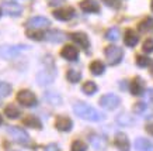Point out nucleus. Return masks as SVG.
Listing matches in <instances>:
<instances>
[{
    "mask_svg": "<svg viewBox=\"0 0 153 151\" xmlns=\"http://www.w3.org/2000/svg\"><path fill=\"white\" fill-rule=\"evenodd\" d=\"M73 112L77 117L87 120V122H100L102 120V114L93 106L84 103V102H76L73 104Z\"/></svg>",
    "mask_w": 153,
    "mask_h": 151,
    "instance_id": "1",
    "label": "nucleus"
},
{
    "mask_svg": "<svg viewBox=\"0 0 153 151\" xmlns=\"http://www.w3.org/2000/svg\"><path fill=\"white\" fill-rule=\"evenodd\" d=\"M104 54H105V59H107V64L111 66H115L118 65L122 58H124V51L122 48L117 47V45H108V47L104 50Z\"/></svg>",
    "mask_w": 153,
    "mask_h": 151,
    "instance_id": "2",
    "label": "nucleus"
},
{
    "mask_svg": "<svg viewBox=\"0 0 153 151\" xmlns=\"http://www.w3.org/2000/svg\"><path fill=\"white\" fill-rule=\"evenodd\" d=\"M17 102H19L20 104L25 106V107H33V106H35V104L38 103L37 96L28 89H23L17 93Z\"/></svg>",
    "mask_w": 153,
    "mask_h": 151,
    "instance_id": "3",
    "label": "nucleus"
},
{
    "mask_svg": "<svg viewBox=\"0 0 153 151\" xmlns=\"http://www.w3.org/2000/svg\"><path fill=\"white\" fill-rule=\"evenodd\" d=\"M120 98L115 93H105L100 98V106L105 110H114L120 106Z\"/></svg>",
    "mask_w": 153,
    "mask_h": 151,
    "instance_id": "4",
    "label": "nucleus"
},
{
    "mask_svg": "<svg viewBox=\"0 0 153 151\" xmlns=\"http://www.w3.org/2000/svg\"><path fill=\"white\" fill-rule=\"evenodd\" d=\"M51 21L44 17V16H35V17H31V19L27 21L28 29H33V30H45L49 27Z\"/></svg>",
    "mask_w": 153,
    "mask_h": 151,
    "instance_id": "5",
    "label": "nucleus"
},
{
    "mask_svg": "<svg viewBox=\"0 0 153 151\" xmlns=\"http://www.w3.org/2000/svg\"><path fill=\"white\" fill-rule=\"evenodd\" d=\"M7 133L11 136V138H13L14 141L20 143V144H25V143H28V140H30L27 131L23 130L21 127H14V126H11V127L7 128Z\"/></svg>",
    "mask_w": 153,
    "mask_h": 151,
    "instance_id": "6",
    "label": "nucleus"
},
{
    "mask_svg": "<svg viewBox=\"0 0 153 151\" xmlns=\"http://www.w3.org/2000/svg\"><path fill=\"white\" fill-rule=\"evenodd\" d=\"M88 141H90V146L93 147L96 151H104L108 147V140L104 136H100V134L90 136Z\"/></svg>",
    "mask_w": 153,
    "mask_h": 151,
    "instance_id": "7",
    "label": "nucleus"
},
{
    "mask_svg": "<svg viewBox=\"0 0 153 151\" xmlns=\"http://www.w3.org/2000/svg\"><path fill=\"white\" fill-rule=\"evenodd\" d=\"M24 48H25L24 45H4V47L0 48V55L6 59H10V58L17 57L19 52Z\"/></svg>",
    "mask_w": 153,
    "mask_h": 151,
    "instance_id": "8",
    "label": "nucleus"
},
{
    "mask_svg": "<svg viewBox=\"0 0 153 151\" xmlns=\"http://www.w3.org/2000/svg\"><path fill=\"white\" fill-rule=\"evenodd\" d=\"M1 11L7 13L9 16L17 17V16L21 14L23 7H21L19 3H16V2H4V3H3V9H1Z\"/></svg>",
    "mask_w": 153,
    "mask_h": 151,
    "instance_id": "9",
    "label": "nucleus"
},
{
    "mask_svg": "<svg viewBox=\"0 0 153 151\" xmlns=\"http://www.w3.org/2000/svg\"><path fill=\"white\" fill-rule=\"evenodd\" d=\"M60 55L68 59V61H77L79 58V50L74 47V45H65V47L60 50Z\"/></svg>",
    "mask_w": 153,
    "mask_h": 151,
    "instance_id": "10",
    "label": "nucleus"
},
{
    "mask_svg": "<svg viewBox=\"0 0 153 151\" xmlns=\"http://www.w3.org/2000/svg\"><path fill=\"white\" fill-rule=\"evenodd\" d=\"M53 17L60 21H69L74 17V10L72 7H66V9H56L53 11Z\"/></svg>",
    "mask_w": 153,
    "mask_h": 151,
    "instance_id": "11",
    "label": "nucleus"
},
{
    "mask_svg": "<svg viewBox=\"0 0 153 151\" xmlns=\"http://www.w3.org/2000/svg\"><path fill=\"white\" fill-rule=\"evenodd\" d=\"M114 144L120 151H129L131 150V143L128 140L126 134L124 133H118L115 136V140H114Z\"/></svg>",
    "mask_w": 153,
    "mask_h": 151,
    "instance_id": "12",
    "label": "nucleus"
},
{
    "mask_svg": "<svg viewBox=\"0 0 153 151\" xmlns=\"http://www.w3.org/2000/svg\"><path fill=\"white\" fill-rule=\"evenodd\" d=\"M129 92L132 95H135V96H140L145 92V82L140 79L139 76H136V78H134L131 80Z\"/></svg>",
    "mask_w": 153,
    "mask_h": 151,
    "instance_id": "13",
    "label": "nucleus"
},
{
    "mask_svg": "<svg viewBox=\"0 0 153 151\" xmlns=\"http://www.w3.org/2000/svg\"><path fill=\"white\" fill-rule=\"evenodd\" d=\"M55 127L59 130V131H70L72 127H73V123L70 120L69 117H66V116H59V117L55 120Z\"/></svg>",
    "mask_w": 153,
    "mask_h": 151,
    "instance_id": "14",
    "label": "nucleus"
},
{
    "mask_svg": "<svg viewBox=\"0 0 153 151\" xmlns=\"http://www.w3.org/2000/svg\"><path fill=\"white\" fill-rule=\"evenodd\" d=\"M70 38L74 41L76 45L82 47L83 50H88V47H90V40L84 33H73L70 34Z\"/></svg>",
    "mask_w": 153,
    "mask_h": 151,
    "instance_id": "15",
    "label": "nucleus"
},
{
    "mask_svg": "<svg viewBox=\"0 0 153 151\" xmlns=\"http://www.w3.org/2000/svg\"><path fill=\"white\" fill-rule=\"evenodd\" d=\"M37 82L39 85L45 86V85H49L53 82V74L49 68H45V69H42L39 74L37 75Z\"/></svg>",
    "mask_w": 153,
    "mask_h": 151,
    "instance_id": "16",
    "label": "nucleus"
},
{
    "mask_svg": "<svg viewBox=\"0 0 153 151\" xmlns=\"http://www.w3.org/2000/svg\"><path fill=\"white\" fill-rule=\"evenodd\" d=\"M80 9L86 13H98L100 11V5L96 0H82L80 2Z\"/></svg>",
    "mask_w": 153,
    "mask_h": 151,
    "instance_id": "17",
    "label": "nucleus"
},
{
    "mask_svg": "<svg viewBox=\"0 0 153 151\" xmlns=\"http://www.w3.org/2000/svg\"><path fill=\"white\" fill-rule=\"evenodd\" d=\"M134 147L136 151H153V143L148 138H143V137L136 138Z\"/></svg>",
    "mask_w": 153,
    "mask_h": 151,
    "instance_id": "18",
    "label": "nucleus"
},
{
    "mask_svg": "<svg viewBox=\"0 0 153 151\" xmlns=\"http://www.w3.org/2000/svg\"><path fill=\"white\" fill-rule=\"evenodd\" d=\"M134 113L139 114L142 117H150L152 116V109L149 107L145 102H138L134 106Z\"/></svg>",
    "mask_w": 153,
    "mask_h": 151,
    "instance_id": "19",
    "label": "nucleus"
},
{
    "mask_svg": "<svg viewBox=\"0 0 153 151\" xmlns=\"http://www.w3.org/2000/svg\"><path fill=\"white\" fill-rule=\"evenodd\" d=\"M138 41H139L138 34L135 33L134 30H126L125 35H124V43H125V45H128V47H135V45L138 44Z\"/></svg>",
    "mask_w": 153,
    "mask_h": 151,
    "instance_id": "20",
    "label": "nucleus"
},
{
    "mask_svg": "<svg viewBox=\"0 0 153 151\" xmlns=\"http://www.w3.org/2000/svg\"><path fill=\"white\" fill-rule=\"evenodd\" d=\"M23 124H25L27 127L37 128V130H41L42 128L41 120H39L38 117H35V116H33V114H30V116H27V117H24L23 119Z\"/></svg>",
    "mask_w": 153,
    "mask_h": 151,
    "instance_id": "21",
    "label": "nucleus"
},
{
    "mask_svg": "<svg viewBox=\"0 0 153 151\" xmlns=\"http://www.w3.org/2000/svg\"><path fill=\"white\" fill-rule=\"evenodd\" d=\"M63 33L59 31V30H49V31H45V40L48 41H52V43H59L63 40Z\"/></svg>",
    "mask_w": 153,
    "mask_h": 151,
    "instance_id": "22",
    "label": "nucleus"
},
{
    "mask_svg": "<svg viewBox=\"0 0 153 151\" xmlns=\"http://www.w3.org/2000/svg\"><path fill=\"white\" fill-rule=\"evenodd\" d=\"M138 30L140 33H152L153 31V19L152 17H146L138 24Z\"/></svg>",
    "mask_w": 153,
    "mask_h": 151,
    "instance_id": "23",
    "label": "nucleus"
},
{
    "mask_svg": "<svg viewBox=\"0 0 153 151\" xmlns=\"http://www.w3.org/2000/svg\"><path fill=\"white\" fill-rule=\"evenodd\" d=\"M104 71H105V65H104L101 61L96 59V61H93L91 64H90V72H91L93 75H96V76L102 75Z\"/></svg>",
    "mask_w": 153,
    "mask_h": 151,
    "instance_id": "24",
    "label": "nucleus"
},
{
    "mask_svg": "<svg viewBox=\"0 0 153 151\" xmlns=\"http://www.w3.org/2000/svg\"><path fill=\"white\" fill-rule=\"evenodd\" d=\"M4 114L9 119H17V117H20L21 110H20L16 104H7V106L4 107Z\"/></svg>",
    "mask_w": 153,
    "mask_h": 151,
    "instance_id": "25",
    "label": "nucleus"
},
{
    "mask_svg": "<svg viewBox=\"0 0 153 151\" xmlns=\"http://www.w3.org/2000/svg\"><path fill=\"white\" fill-rule=\"evenodd\" d=\"M27 37L31 38V40H35V41H41V40H45V31H44V30L28 29L27 30Z\"/></svg>",
    "mask_w": 153,
    "mask_h": 151,
    "instance_id": "26",
    "label": "nucleus"
},
{
    "mask_svg": "<svg viewBox=\"0 0 153 151\" xmlns=\"http://www.w3.org/2000/svg\"><path fill=\"white\" fill-rule=\"evenodd\" d=\"M66 79L69 80L70 83H77V82L82 79V74H80V71H77V69L70 68L69 71L66 72Z\"/></svg>",
    "mask_w": 153,
    "mask_h": 151,
    "instance_id": "27",
    "label": "nucleus"
},
{
    "mask_svg": "<svg viewBox=\"0 0 153 151\" xmlns=\"http://www.w3.org/2000/svg\"><path fill=\"white\" fill-rule=\"evenodd\" d=\"M97 89H98L97 85L94 83L93 80H87V82L82 86V90H83V93H86V95H94L97 92Z\"/></svg>",
    "mask_w": 153,
    "mask_h": 151,
    "instance_id": "28",
    "label": "nucleus"
},
{
    "mask_svg": "<svg viewBox=\"0 0 153 151\" xmlns=\"http://www.w3.org/2000/svg\"><path fill=\"white\" fill-rule=\"evenodd\" d=\"M117 122L120 123L121 126H132V123H134V119L131 117L129 114L122 113V114H120V116H117Z\"/></svg>",
    "mask_w": 153,
    "mask_h": 151,
    "instance_id": "29",
    "label": "nucleus"
},
{
    "mask_svg": "<svg viewBox=\"0 0 153 151\" xmlns=\"http://www.w3.org/2000/svg\"><path fill=\"white\" fill-rule=\"evenodd\" d=\"M105 38L108 40V41H117V40L120 38V30L117 29V27L110 29L108 31H107V34H105Z\"/></svg>",
    "mask_w": 153,
    "mask_h": 151,
    "instance_id": "30",
    "label": "nucleus"
},
{
    "mask_svg": "<svg viewBox=\"0 0 153 151\" xmlns=\"http://www.w3.org/2000/svg\"><path fill=\"white\" fill-rule=\"evenodd\" d=\"M10 93H11V85H9L7 82L0 80V98H6Z\"/></svg>",
    "mask_w": 153,
    "mask_h": 151,
    "instance_id": "31",
    "label": "nucleus"
},
{
    "mask_svg": "<svg viewBox=\"0 0 153 151\" xmlns=\"http://www.w3.org/2000/svg\"><path fill=\"white\" fill-rule=\"evenodd\" d=\"M45 98L49 103H53V104H60V96L58 93H53V92H47L45 93Z\"/></svg>",
    "mask_w": 153,
    "mask_h": 151,
    "instance_id": "32",
    "label": "nucleus"
},
{
    "mask_svg": "<svg viewBox=\"0 0 153 151\" xmlns=\"http://www.w3.org/2000/svg\"><path fill=\"white\" fill-rule=\"evenodd\" d=\"M136 64H138V66H140V68H145V66L150 65V59H149L148 57H145V55H138V57H136Z\"/></svg>",
    "mask_w": 153,
    "mask_h": 151,
    "instance_id": "33",
    "label": "nucleus"
},
{
    "mask_svg": "<svg viewBox=\"0 0 153 151\" xmlns=\"http://www.w3.org/2000/svg\"><path fill=\"white\" fill-rule=\"evenodd\" d=\"M142 50H143V52H146V54L153 52V38H148V40H145L143 45H142Z\"/></svg>",
    "mask_w": 153,
    "mask_h": 151,
    "instance_id": "34",
    "label": "nucleus"
},
{
    "mask_svg": "<svg viewBox=\"0 0 153 151\" xmlns=\"http://www.w3.org/2000/svg\"><path fill=\"white\" fill-rule=\"evenodd\" d=\"M86 144L80 140H76V141L72 143V151H86Z\"/></svg>",
    "mask_w": 153,
    "mask_h": 151,
    "instance_id": "35",
    "label": "nucleus"
},
{
    "mask_svg": "<svg viewBox=\"0 0 153 151\" xmlns=\"http://www.w3.org/2000/svg\"><path fill=\"white\" fill-rule=\"evenodd\" d=\"M104 2V5L108 6V7H111V9H120L121 7V0H102Z\"/></svg>",
    "mask_w": 153,
    "mask_h": 151,
    "instance_id": "36",
    "label": "nucleus"
},
{
    "mask_svg": "<svg viewBox=\"0 0 153 151\" xmlns=\"http://www.w3.org/2000/svg\"><path fill=\"white\" fill-rule=\"evenodd\" d=\"M45 151H59V147L56 144H49V146L45 148Z\"/></svg>",
    "mask_w": 153,
    "mask_h": 151,
    "instance_id": "37",
    "label": "nucleus"
},
{
    "mask_svg": "<svg viewBox=\"0 0 153 151\" xmlns=\"http://www.w3.org/2000/svg\"><path fill=\"white\" fill-rule=\"evenodd\" d=\"M146 99L153 103V89H148V92H146Z\"/></svg>",
    "mask_w": 153,
    "mask_h": 151,
    "instance_id": "38",
    "label": "nucleus"
},
{
    "mask_svg": "<svg viewBox=\"0 0 153 151\" xmlns=\"http://www.w3.org/2000/svg\"><path fill=\"white\" fill-rule=\"evenodd\" d=\"M146 131L150 134V136H153V123H150V124H146Z\"/></svg>",
    "mask_w": 153,
    "mask_h": 151,
    "instance_id": "39",
    "label": "nucleus"
},
{
    "mask_svg": "<svg viewBox=\"0 0 153 151\" xmlns=\"http://www.w3.org/2000/svg\"><path fill=\"white\" fill-rule=\"evenodd\" d=\"M3 123V117H1V114H0V124Z\"/></svg>",
    "mask_w": 153,
    "mask_h": 151,
    "instance_id": "40",
    "label": "nucleus"
},
{
    "mask_svg": "<svg viewBox=\"0 0 153 151\" xmlns=\"http://www.w3.org/2000/svg\"><path fill=\"white\" fill-rule=\"evenodd\" d=\"M150 9H152V11H153V0H152V3H150Z\"/></svg>",
    "mask_w": 153,
    "mask_h": 151,
    "instance_id": "41",
    "label": "nucleus"
},
{
    "mask_svg": "<svg viewBox=\"0 0 153 151\" xmlns=\"http://www.w3.org/2000/svg\"><path fill=\"white\" fill-rule=\"evenodd\" d=\"M150 74H152V75H153V65H152V69H150Z\"/></svg>",
    "mask_w": 153,
    "mask_h": 151,
    "instance_id": "42",
    "label": "nucleus"
},
{
    "mask_svg": "<svg viewBox=\"0 0 153 151\" xmlns=\"http://www.w3.org/2000/svg\"><path fill=\"white\" fill-rule=\"evenodd\" d=\"M1 14H3V11H1V9H0V17H1Z\"/></svg>",
    "mask_w": 153,
    "mask_h": 151,
    "instance_id": "43",
    "label": "nucleus"
}]
</instances>
